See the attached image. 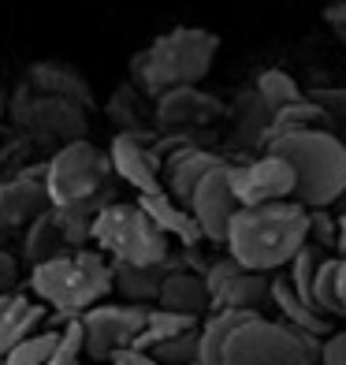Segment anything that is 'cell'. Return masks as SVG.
I'll return each instance as SVG.
<instances>
[{"instance_id": "obj_11", "label": "cell", "mask_w": 346, "mask_h": 365, "mask_svg": "<svg viewBox=\"0 0 346 365\" xmlns=\"http://www.w3.org/2000/svg\"><path fill=\"white\" fill-rule=\"evenodd\" d=\"M201 279L209 291V309H250V313H261V302L268 298V284H272L268 272L242 269L231 257L209 261Z\"/></svg>"}, {"instance_id": "obj_18", "label": "cell", "mask_w": 346, "mask_h": 365, "mask_svg": "<svg viewBox=\"0 0 346 365\" xmlns=\"http://www.w3.org/2000/svg\"><path fill=\"white\" fill-rule=\"evenodd\" d=\"M138 205L145 209V217H150L168 239H179L183 246H197L201 242V231H197L190 209L183 202H175L168 190H150V194H138Z\"/></svg>"}, {"instance_id": "obj_2", "label": "cell", "mask_w": 346, "mask_h": 365, "mask_svg": "<svg viewBox=\"0 0 346 365\" xmlns=\"http://www.w3.org/2000/svg\"><path fill=\"white\" fill-rule=\"evenodd\" d=\"M220 38L201 26H175L130 60L135 86L145 97H160L172 86H197L216 63Z\"/></svg>"}, {"instance_id": "obj_20", "label": "cell", "mask_w": 346, "mask_h": 365, "mask_svg": "<svg viewBox=\"0 0 346 365\" xmlns=\"http://www.w3.org/2000/svg\"><path fill=\"white\" fill-rule=\"evenodd\" d=\"M45 321V309L23 291H0V358L19 339H26L30 331H38V324Z\"/></svg>"}, {"instance_id": "obj_39", "label": "cell", "mask_w": 346, "mask_h": 365, "mask_svg": "<svg viewBox=\"0 0 346 365\" xmlns=\"http://www.w3.org/2000/svg\"><path fill=\"white\" fill-rule=\"evenodd\" d=\"M335 246H339V254L346 257V209L339 212V220H335Z\"/></svg>"}, {"instance_id": "obj_7", "label": "cell", "mask_w": 346, "mask_h": 365, "mask_svg": "<svg viewBox=\"0 0 346 365\" xmlns=\"http://www.w3.org/2000/svg\"><path fill=\"white\" fill-rule=\"evenodd\" d=\"M112 164L108 153L86 138L56 145V153L45 160V190L48 205H78L93 197H112Z\"/></svg>"}, {"instance_id": "obj_12", "label": "cell", "mask_w": 346, "mask_h": 365, "mask_svg": "<svg viewBox=\"0 0 346 365\" xmlns=\"http://www.w3.org/2000/svg\"><path fill=\"white\" fill-rule=\"evenodd\" d=\"M187 209H190L197 231H201V239L224 242L227 224L238 212L235 190H231V160L216 164L212 172L201 175V182H197V187L190 190V197H187Z\"/></svg>"}, {"instance_id": "obj_33", "label": "cell", "mask_w": 346, "mask_h": 365, "mask_svg": "<svg viewBox=\"0 0 346 365\" xmlns=\"http://www.w3.org/2000/svg\"><path fill=\"white\" fill-rule=\"evenodd\" d=\"M150 354H153L160 365H194V361H197V328L183 331V336H175V339L157 343Z\"/></svg>"}, {"instance_id": "obj_3", "label": "cell", "mask_w": 346, "mask_h": 365, "mask_svg": "<svg viewBox=\"0 0 346 365\" xmlns=\"http://www.w3.org/2000/svg\"><path fill=\"white\" fill-rule=\"evenodd\" d=\"M294 168V202L305 209H327L346 194V145L332 130H298L268 142Z\"/></svg>"}, {"instance_id": "obj_22", "label": "cell", "mask_w": 346, "mask_h": 365, "mask_svg": "<svg viewBox=\"0 0 346 365\" xmlns=\"http://www.w3.org/2000/svg\"><path fill=\"white\" fill-rule=\"evenodd\" d=\"M268 302L279 309V317H283L290 328L309 331V336H327V317H324L317 306H309L305 298L287 284V276H272V284H268Z\"/></svg>"}, {"instance_id": "obj_25", "label": "cell", "mask_w": 346, "mask_h": 365, "mask_svg": "<svg viewBox=\"0 0 346 365\" xmlns=\"http://www.w3.org/2000/svg\"><path fill=\"white\" fill-rule=\"evenodd\" d=\"M313 306L324 317H346V257H324L313 276Z\"/></svg>"}, {"instance_id": "obj_32", "label": "cell", "mask_w": 346, "mask_h": 365, "mask_svg": "<svg viewBox=\"0 0 346 365\" xmlns=\"http://www.w3.org/2000/svg\"><path fill=\"white\" fill-rule=\"evenodd\" d=\"M53 343H56V331H30L26 339H19L4 358H0V365H45Z\"/></svg>"}, {"instance_id": "obj_6", "label": "cell", "mask_w": 346, "mask_h": 365, "mask_svg": "<svg viewBox=\"0 0 346 365\" xmlns=\"http://www.w3.org/2000/svg\"><path fill=\"white\" fill-rule=\"evenodd\" d=\"M320 336L250 313L224 346V365H317Z\"/></svg>"}, {"instance_id": "obj_23", "label": "cell", "mask_w": 346, "mask_h": 365, "mask_svg": "<svg viewBox=\"0 0 346 365\" xmlns=\"http://www.w3.org/2000/svg\"><path fill=\"white\" fill-rule=\"evenodd\" d=\"M250 309H212L209 317L197 324V361L194 365H224V346L231 339Z\"/></svg>"}, {"instance_id": "obj_10", "label": "cell", "mask_w": 346, "mask_h": 365, "mask_svg": "<svg viewBox=\"0 0 346 365\" xmlns=\"http://www.w3.org/2000/svg\"><path fill=\"white\" fill-rule=\"evenodd\" d=\"M231 190H235L238 205L287 202V197H294V168L279 153L265 149L246 164H231Z\"/></svg>"}, {"instance_id": "obj_9", "label": "cell", "mask_w": 346, "mask_h": 365, "mask_svg": "<svg viewBox=\"0 0 346 365\" xmlns=\"http://www.w3.org/2000/svg\"><path fill=\"white\" fill-rule=\"evenodd\" d=\"M145 309L135 302H97L78 313L82 321V339H86V358L108 361L115 351L138 343V331L145 324Z\"/></svg>"}, {"instance_id": "obj_34", "label": "cell", "mask_w": 346, "mask_h": 365, "mask_svg": "<svg viewBox=\"0 0 346 365\" xmlns=\"http://www.w3.org/2000/svg\"><path fill=\"white\" fill-rule=\"evenodd\" d=\"M317 365H346V331H335V336H320Z\"/></svg>"}, {"instance_id": "obj_37", "label": "cell", "mask_w": 346, "mask_h": 365, "mask_svg": "<svg viewBox=\"0 0 346 365\" xmlns=\"http://www.w3.org/2000/svg\"><path fill=\"white\" fill-rule=\"evenodd\" d=\"M324 23L335 30V38L346 45V0H335V4L324 8Z\"/></svg>"}, {"instance_id": "obj_29", "label": "cell", "mask_w": 346, "mask_h": 365, "mask_svg": "<svg viewBox=\"0 0 346 365\" xmlns=\"http://www.w3.org/2000/svg\"><path fill=\"white\" fill-rule=\"evenodd\" d=\"M197 324H201L197 317H187V313L153 306V309H145V324H142V331H138V343H135V346H142V351H153L157 343L183 336V331H190V328H197Z\"/></svg>"}, {"instance_id": "obj_4", "label": "cell", "mask_w": 346, "mask_h": 365, "mask_svg": "<svg viewBox=\"0 0 346 365\" xmlns=\"http://www.w3.org/2000/svg\"><path fill=\"white\" fill-rule=\"evenodd\" d=\"M30 291L45 306H53L68 317H78L82 309L97 306L105 294H112V261L101 250H75L60 254L45 264L30 269Z\"/></svg>"}, {"instance_id": "obj_14", "label": "cell", "mask_w": 346, "mask_h": 365, "mask_svg": "<svg viewBox=\"0 0 346 365\" xmlns=\"http://www.w3.org/2000/svg\"><path fill=\"white\" fill-rule=\"evenodd\" d=\"M153 138H138V135H120L112 138L108 145V164H112V175H120L127 187H135L138 194H150L164 187V164L153 153Z\"/></svg>"}, {"instance_id": "obj_1", "label": "cell", "mask_w": 346, "mask_h": 365, "mask_svg": "<svg viewBox=\"0 0 346 365\" xmlns=\"http://www.w3.org/2000/svg\"><path fill=\"white\" fill-rule=\"evenodd\" d=\"M309 242V209L302 202H272V205H238L227 224V257L253 272H279L287 261Z\"/></svg>"}, {"instance_id": "obj_36", "label": "cell", "mask_w": 346, "mask_h": 365, "mask_svg": "<svg viewBox=\"0 0 346 365\" xmlns=\"http://www.w3.org/2000/svg\"><path fill=\"white\" fill-rule=\"evenodd\" d=\"M108 361L112 365H160L150 351H142V346H123V351H115Z\"/></svg>"}, {"instance_id": "obj_17", "label": "cell", "mask_w": 346, "mask_h": 365, "mask_svg": "<svg viewBox=\"0 0 346 365\" xmlns=\"http://www.w3.org/2000/svg\"><path fill=\"white\" fill-rule=\"evenodd\" d=\"M224 160H227V157L209 153V149L194 145V142L179 145L175 153L164 157V190H168L175 202L187 205V197H190V190L197 187V182H201V175L212 172V168H216V164H224Z\"/></svg>"}, {"instance_id": "obj_31", "label": "cell", "mask_w": 346, "mask_h": 365, "mask_svg": "<svg viewBox=\"0 0 346 365\" xmlns=\"http://www.w3.org/2000/svg\"><path fill=\"white\" fill-rule=\"evenodd\" d=\"M86 361V339H82V321L71 317L56 331V343L48 351V361L45 365H82Z\"/></svg>"}, {"instance_id": "obj_21", "label": "cell", "mask_w": 346, "mask_h": 365, "mask_svg": "<svg viewBox=\"0 0 346 365\" xmlns=\"http://www.w3.org/2000/svg\"><path fill=\"white\" fill-rule=\"evenodd\" d=\"M231 142L242 149H265L268 145V123H272V108L261 101L257 90L238 93L235 108H231Z\"/></svg>"}, {"instance_id": "obj_19", "label": "cell", "mask_w": 346, "mask_h": 365, "mask_svg": "<svg viewBox=\"0 0 346 365\" xmlns=\"http://www.w3.org/2000/svg\"><path fill=\"white\" fill-rule=\"evenodd\" d=\"M26 86L30 90H41V93H53V97H68V101L90 108L93 105V90L90 82L82 78V71H75L71 63H56V60H41L26 71Z\"/></svg>"}, {"instance_id": "obj_26", "label": "cell", "mask_w": 346, "mask_h": 365, "mask_svg": "<svg viewBox=\"0 0 346 365\" xmlns=\"http://www.w3.org/2000/svg\"><path fill=\"white\" fill-rule=\"evenodd\" d=\"M68 250H71V246H68V239H63V231H60V224H56V217H53V205H48L38 220L26 224L23 254H26V261H30V269H34V264L53 261V257H60V254H68Z\"/></svg>"}, {"instance_id": "obj_27", "label": "cell", "mask_w": 346, "mask_h": 365, "mask_svg": "<svg viewBox=\"0 0 346 365\" xmlns=\"http://www.w3.org/2000/svg\"><path fill=\"white\" fill-rule=\"evenodd\" d=\"M324 123H332V120H327V112H324L317 101H309V97H302V101H294V105H287V108L272 112V123H268V142L283 138V135H298V130H327ZM265 149H268V145H265Z\"/></svg>"}, {"instance_id": "obj_5", "label": "cell", "mask_w": 346, "mask_h": 365, "mask_svg": "<svg viewBox=\"0 0 346 365\" xmlns=\"http://www.w3.org/2000/svg\"><path fill=\"white\" fill-rule=\"evenodd\" d=\"M90 242H97L108 261L123 264H164L172 257L168 235L145 217V209L138 202H112L97 212Z\"/></svg>"}, {"instance_id": "obj_15", "label": "cell", "mask_w": 346, "mask_h": 365, "mask_svg": "<svg viewBox=\"0 0 346 365\" xmlns=\"http://www.w3.org/2000/svg\"><path fill=\"white\" fill-rule=\"evenodd\" d=\"M48 209V190H45V164L26 168L0 182V227H26Z\"/></svg>"}, {"instance_id": "obj_16", "label": "cell", "mask_w": 346, "mask_h": 365, "mask_svg": "<svg viewBox=\"0 0 346 365\" xmlns=\"http://www.w3.org/2000/svg\"><path fill=\"white\" fill-rule=\"evenodd\" d=\"M157 306L175 309V313H187V317H197V321H201L205 313H209V291H205L201 272L187 269V264L164 261V276H160Z\"/></svg>"}, {"instance_id": "obj_28", "label": "cell", "mask_w": 346, "mask_h": 365, "mask_svg": "<svg viewBox=\"0 0 346 365\" xmlns=\"http://www.w3.org/2000/svg\"><path fill=\"white\" fill-rule=\"evenodd\" d=\"M108 115L120 123V130H127V135L153 138V135H145V127H150V101H145V93L135 86V82H130V86H120L112 93Z\"/></svg>"}, {"instance_id": "obj_30", "label": "cell", "mask_w": 346, "mask_h": 365, "mask_svg": "<svg viewBox=\"0 0 346 365\" xmlns=\"http://www.w3.org/2000/svg\"><path fill=\"white\" fill-rule=\"evenodd\" d=\"M253 90L261 93V101H265L272 112H279V108H287V105H294V101H302V86L294 82L283 68H268V71H261L257 75V82H253Z\"/></svg>"}, {"instance_id": "obj_35", "label": "cell", "mask_w": 346, "mask_h": 365, "mask_svg": "<svg viewBox=\"0 0 346 365\" xmlns=\"http://www.w3.org/2000/svg\"><path fill=\"white\" fill-rule=\"evenodd\" d=\"M305 97L327 112V120H346V90H313Z\"/></svg>"}, {"instance_id": "obj_38", "label": "cell", "mask_w": 346, "mask_h": 365, "mask_svg": "<svg viewBox=\"0 0 346 365\" xmlns=\"http://www.w3.org/2000/svg\"><path fill=\"white\" fill-rule=\"evenodd\" d=\"M15 279H19V261H15L8 250H0V291H8Z\"/></svg>"}, {"instance_id": "obj_24", "label": "cell", "mask_w": 346, "mask_h": 365, "mask_svg": "<svg viewBox=\"0 0 346 365\" xmlns=\"http://www.w3.org/2000/svg\"><path fill=\"white\" fill-rule=\"evenodd\" d=\"M160 276H164V264H123V261H112V291L120 294L123 302H135V306L157 302Z\"/></svg>"}, {"instance_id": "obj_13", "label": "cell", "mask_w": 346, "mask_h": 365, "mask_svg": "<svg viewBox=\"0 0 346 365\" xmlns=\"http://www.w3.org/2000/svg\"><path fill=\"white\" fill-rule=\"evenodd\" d=\"M224 105L216 97L201 93L197 86H172L160 97H153V123L168 135H190V130H201L224 120Z\"/></svg>"}, {"instance_id": "obj_8", "label": "cell", "mask_w": 346, "mask_h": 365, "mask_svg": "<svg viewBox=\"0 0 346 365\" xmlns=\"http://www.w3.org/2000/svg\"><path fill=\"white\" fill-rule=\"evenodd\" d=\"M11 123L19 127L30 142L68 145V142L86 135V108L68 101V97H53V93L30 90V93L15 97Z\"/></svg>"}]
</instances>
